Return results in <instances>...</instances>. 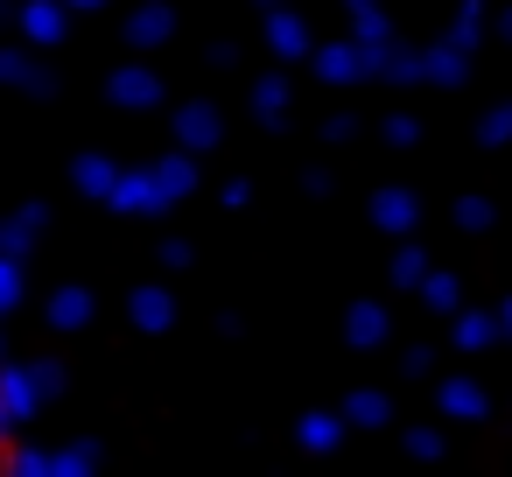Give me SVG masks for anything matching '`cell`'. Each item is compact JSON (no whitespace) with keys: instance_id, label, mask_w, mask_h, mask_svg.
<instances>
[{"instance_id":"1","label":"cell","mask_w":512,"mask_h":477,"mask_svg":"<svg viewBox=\"0 0 512 477\" xmlns=\"http://www.w3.org/2000/svg\"><path fill=\"white\" fill-rule=\"evenodd\" d=\"M22 463V442H15V393H8V372H0V477H15Z\"/></svg>"}]
</instances>
